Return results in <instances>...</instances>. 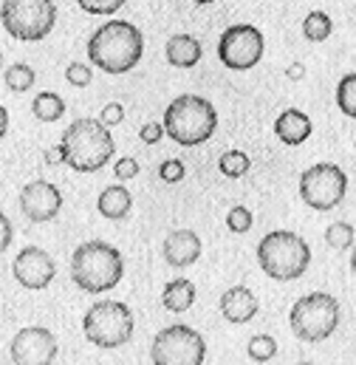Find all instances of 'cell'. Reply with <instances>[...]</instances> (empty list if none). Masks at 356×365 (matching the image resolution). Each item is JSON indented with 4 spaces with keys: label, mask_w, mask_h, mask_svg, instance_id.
I'll use <instances>...</instances> for the list:
<instances>
[{
    "label": "cell",
    "mask_w": 356,
    "mask_h": 365,
    "mask_svg": "<svg viewBox=\"0 0 356 365\" xmlns=\"http://www.w3.org/2000/svg\"><path fill=\"white\" fill-rule=\"evenodd\" d=\"M145 54L142 31L127 20H110L99 26L88 40V60L108 74H125L139 66Z\"/></svg>",
    "instance_id": "cell-1"
},
{
    "label": "cell",
    "mask_w": 356,
    "mask_h": 365,
    "mask_svg": "<svg viewBox=\"0 0 356 365\" xmlns=\"http://www.w3.org/2000/svg\"><path fill=\"white\" fill-rule=\"evenodd\" d=\"M63 150H66V165L77 173H96L102 170L116 145H113V136L110 130L99 122V119H74L66 133H63Z\"/></svg>",
    "instance_id": "cell-2"
},
{
    "label": "cell",
    "mask_w": 356,
    "mask_h": 365,
    "mask_svg": "<svg viewBox=\"0 0 356 365\" xmlns=\"http://www.w3.org/2000/svg\"><path fill=\"white\" fill-rule=\"evenodd\" d=\"M122 274L125 261L119 250L105 241H85L71 255V280L88 294L110 292L122 280Z\"/></svg>",
    "instance_id": "cell-3"
},
{
    "label": "cell",
    "mask_w": 356,
    "mask_h": 365,
    "mask_svg": "<svg viewBox=\"0 0 356 365\" xmlns=\"http://www.w3.org/2000/svg\"><path fill=\"white\" fill-rule=\"evenodd\" d=\"M162 125H164V133L170 139H176L178 145L195 148V145H204L215 133L218 113L209 99H204L198 93H181L167 105Z\"/></svg>",
    "instance_id": "cell-4"
},
{
    "label": "cell",
    "mask_w": 356,
    "mask_h": 365,
    "mask_svg": "<svg viewBox=\"0 0 356 365\" xmlns=\"http://www.w3.org/2000/svg\"><path fill=\"white\" fill-rule=\"evenodd\" d=\"M258 264L274 280H297L311 264V250L303 235L291 230H274L258 244Z\"/></svg>",
    "instance_id": "cell-5"
},
{
    "label": "cell",
    "mask_w": 356,
    "mask_h": 365,
    "mask_svg": "<svg viewBox=\"0 0 356 365\" xmlns=\"http://www.w3.org/2000/svg\"><path fill=\"white\" fill-rule=\"evenodd\" d=\"M291 331L303 343H323L340 326V303L328 292H311L291 306Z\"/></svg>",
    "instance_id": "cell-6"
},
{
    "label": "cell",
    "mask_w": 356,
    "mask_h": 365,
    "mask_svg": "<svg viewBox=\"0 0 356 365\" xmlns=\"http://www.w3.org/2000/svg\"><path fill=\"white\" fill-rule=\"evenodd\" d=\"M133 312L122 300H96L83 317L88 343L99 349H119L133 337Z\"/></svg>",
    "instance_id": "cell-7"
},
{
    "label": "cell",
    "mask_w": 356,
    "mask_h": 365,
    "mask_svg": "<svg viewBox=\"0 0 356 365\" xmlns=\"http://www.w3.org/2000/svg\"><path fill=\"white\" fill-rule=\"evenodd\" d=\"M0 23L14 40L37 43L54 29L57 6L54 0H3Z\"/></svg>",
    "instance_id": "cell-8"
},
{
    "label": "cell",
    "mask_w": 356,
    "mask_h": 365,
    "mask_svg": "<svg viewBox=\"0 0 356 365\" xmlns=\"http://www.w3.org/2000/svg\"><path fill=\"white\" fill-rule=\"evenodd\" d=\"M204 357H206L204 337L184 323L162 329L150 346L153 365H204Z\"/></svg>",
    "instance_id": "cell-9"
},
{
    "label": "cell",
    "mask_w": 356,
    "mask_h": 365,
    "mask_svg": "<svg viewBox=\"0 0 356 365\" xmlns=\"http://www.w3.org/2000/svg\"><path fill=\"white\" fill-rule=\"evenodd\" d=\"M345 192H348V176L334 162H320L300 176V198L311 210L328 212L342 204Z\"/></svg>",
    "instance_id": "cell-10"
},
{
    "label": "cell",
    "mask_w": 356,
    "mask_h": 365,
    "mask_svg": "<svg viewBox=\"0 0 356 365\" xmlns=\"http://www.w3.org/2000/svg\"><path fill=\"white\" fill-rule=\"evenodd\" d=\"M218 57L229 71H249L263 60V34L249 23L229 26L218 40Z\"/></svg>",
    "instance_id": "cell-11"
},
{
    "label": "cell",
    "mask_w": 356,
    "mask_h": 365,
    "mask_svg": "<svg viewBox=\"0 0 356 365\" xmlns=\"http://www.w3.org/2000/svg\"><path fill=\"white\" fill-rule=\"evenodd\" d=\"M57 337L43 326H26L11 340V363L14 365H51L57 360Z\"/></svg>",
    "instance_id": "cell-12"
},
{
    "label": "cell",
    "mask_w": 356,
    "mask_h": 365,
    "mask_svg": "<svg viewBox=\"0 0 356 365\" xmlns=\"http://www.w3.org/2000/svg\"><path fill=\"white\" fill-rule=\"evenodd\" d=\"M20 210L28 221L34 224H46L51 218L60 215L63 210V192L51 182H28L20 190Z\"/></svg>",
    "instance_id": "cell-13"
},
{
    "label": "cell",
    "mask_w": 356,
    "mask_h": 365,
    "mask_svg": "<svg viewBox=\"0 0 356 365\" xmlns=\"http://www.w3.org/2000/svg\"><path fill=\"white\" fill-rule=\"evenodd\" d=\"M14 277H17V283L23 286V289H46L51 280H54V274H57V267H54V258L46 252V250H40V247H26V250H20V255L14 258Z\"/></svg>",
    "instance_id": "cell-14"
},
{
    "label": "cell",
    "mask_w": 356,
    "mask_h": 365,
    "mask_svg": "<svg viewBox=\"0 0 356 365\" xmlns=\"http://www.w3.org/2000/svg\"><path fill=\"white\" fill-rule=\"evenodd\" d=\"M162 255L176 269L192 267L201 258V238H198V232H192V230H173L164 238V244H162Z\"/></svg>",
    "instance_id": "cell-15"
},
{
    "label": "cell",
    "mask_w": 356,
    "mask_h": 365,
    "mask_svg": "<svg viewBox=\"0 0 356 365\" xmlns=\"http://www.w3.org/2000/svg\"><path fill=\"white\" fill-rule=\"evenodd\" d=\"M221 312L229 323H249L258 314V297L246 286H232L221 297Z\"/></svg>",
    "instance_id": "cell-16"
},
{
    "label": "cell",
    "mask_w": 356,
    "mask_h": 365,
    "mask_svg": "<svg viewBox=\"0 0 356 365\" xmlns=\"http://www.w3.org/2000/svg\"><path fill=\"white\" fill-rule=\"evenodd\" d=\"M311 130H314L311 119H308L303 110H297V108H288V110H283V113L274 119V133H277V139L286 142V145H303V142L311 136Z\"/></svg>",
    "instance_id": "cell-17"
},
{
    "label": "cell",
    "mask_w": 356,
    "mask_h": 365,
    "mask_svg": "<svg viewBox=\"0 0 356 365\" xmlns=\"http://www.w3.org/2000/svg\"><path fill=\"white\" fill-rule=\"evenodd\" d=\"M96 207H99V212H102L105 218H110V221H122V218H127V212H130V207H133V198H130L127 187H122V184H110V187H105V190L99 192Z\"/></svg>",
    "instance_id": "cell-18"
},
{
    "label": "cell",
    "mask_w": 356,
    "mask_h": 365,
    "mask_svg": "<svg viewBox=\"0 0 356 365\" xmlns=\"http://www.w3.org/2000/svg\"><path fill=\"white\" fill-rule=\"evenodd\" d=\"M204 48L192 34H176L167 40V63L176 68H192L198 66Z\"/></svg>",
    "instance_id": "cell-19"
},
{
    "label": "cell",
    "mask_w": 356,
    "mask_h": 365,
    "mask_svg": "<svg viewBox=\"0 0 356 365\" xmlns=\"http://www.w3.org/2000/svg\"><path fill=\"white\" fill-rule=\"evenodd\" d=\"M162 303H164V309L173 312V314L187 312V309L195 303V283L187 280V277L170 280V283L164 286V292H162Z\"/></svg>",
    "instance_id": "cell-20"
},
{
    "label": "cell",
    "mask_w": 356,
    "mask_h": 365,
    "mask_svg": "<svg viewBox=\"0 0 356 365\" xmlns=\"http://www.w3.org/2000/svg\"><path fill=\"white\" fill-rule=\"evenodd\" d=\"M31 113H34L40 122H57V119L66 113V102H63L60 93L43 91L34 96V102H31Z\"/></svg>",
    "instance_id": "cell-21"
},
{
    "label": "cell",
    "mask_w": 356,
    "mask_h": 365,
    "mask_svg": "<svg viewBox=\"0 0 356 365\" xmlns=\"http://www.w3.org/2000/svg\"><path fill=\"white\" fill-rule=\"evenodd\" d=\"M331 31H334V23H331V17H328L325 11H311V14H305V20H303V34H305L311 43L328 40Z\"/></svg>",
    "instance_id": "cell-22"
},
{
    "label": "cell",
    "mask_w": 356,
    "mask_h": 365,
    "mask_svg": "<svg viewBox=\"0 0 356 365\" xmlns=\"http://www.w3.org/2000/svg\"><path fill=\"white\" fill-rule=\"evenodd\" d=\"M337 108H340L345 116L356 119V71L345 74V77L340 80V86H337Z\"/></svg>",
    "instance_id": "cell-23"
},
{
    "label": "cell",
    "mask_w": 356,
    "mask_h": 365,
    "mask_svg": "<svg viewBox=\"0 0 356 365\" xmlns=\"http://www.w3.org/2000/svg\"><path fill=\"white\" fill-rule=\"evenodd\" d=\"M3 77H6V88L14 93L28 91V88L34 86V71H31V66H26V63H14Z\"/></svg>",
    "instance_id": "cell-24"
},
{
    "label": "cell",
    "mask_w": 356,
    "mask_h": 365,
    "mask_svg": "<svg viewBox=\"0 0 356 365\" xmlns=\"http://www.w3.org/2000/svg\"><path fill=\"white\" fill-rule=\"evenodd\" d=\"M249 156L244 153V150H226L221 159H218V168H221V173L224 176H229V179H241L246 170H249Z\"/></svg>",
    "instance_id": "cell-25"
},
{
    "label": "cell",
    "mask_w": 356,
    "mask_h": 365,
    "mask_svg": "<svg viewBox=\"0 0 356 365\" xmlns=\"http://www.w3.org/2000/svg\"><path fill=\"white\" fill-rule=\"evenodd\" d=\"M246 354H249V360H255V363H268V360L277 354V340L268 337V334H255V337L249 340V346H246Z\"/></svg>",
    "instance_id": "cell-26"
},
{
    "label": "cell",
    "mask_w": 356,
    "mask_h": 365,
    "mask_svg": "<svg viewBox=\"0 0 356 365\" xmlns=\"http://www.w3.org/2000/svg\"><path fill=\"white\" fill-rule=\"evenodd\" d=\"M325 241L331 250H351L354 247V227L348 221H337L325 230Z\"/></svg>",
    "instance_id": "cell-27"
},
{
    "label": "cell",
    "mask_w": 356,
    "mask_h": 365,
    "mask_svg": "<svg viewBox=\"0 0 356 365\" xmlns=\"http://www.w3.org/2000/svg\"><path fill=\"white\" fill-rule=\"evenodd\" d=\"M226 227H229L232 232H249V227H252V212H249L246 207H232V210L226 212Z\"/></svg>",
    "instance_id": "cell-28"
},
{
    "label": "cell",
    "mask_w": 356,
    "mask_h": 365,
    "mask_svg": "<svg viewBox=\"0 0 356 365\" xmlns=\"http://www.w3.org/2000/svg\"><path fill=\"white\" fill-rule=\"evenodd\" d=\"M66 80H68L74 88H85V86H90V80H93V71H90L85 63H71V66L66 68Z\"/></svg>",
    "instance_id": "cell-29"
},
{
    "label": "cell",
    "mask_w": 356,
    "mask_h": 365,
    "mask_svg": "<svg viewBox=\"0 0 356 365\" xmlns=\"http://www.w3.org/2000/svg\"><path fill=\"white\" fill-rule=\"evenodd\" d=\"M88 14H113L119 11L127 0H77Z\"/></svg>",
    "instance_id": "cell-30"
},
{
    "label": "cell",
    "mask_w": 356,
    "mask_h": 365,
    "mask_svg": "<svg viewBox=\"0 0 356 365\" xmlns=\"http://www.w3.org/2000/svg\"><path fill=\"white\" fill-rule=\"evenodd\" d=\"M159 179L167 184H176L184 179V165L178 162V159H167V162H162L159 165Z\"/></svg>",
    "instance_id": "cell-31"
},
{
    "label": "cell",
    "mask_w": 356,
    "mask_h": 365,
    "mask_svg": "<svg viewBox=\"0 0 356 365\" xmlns=\"http://www.w3.org/2000/svg\"><path fill=\"white\" fill-rule=\"evenodd\" d=\"M136 173H139V162H136V159H130V156H125V159H119V162L113 165V176H116L119 182L133 179Z\"/></svg>",
    "instance_id": "cell-32"
},
{
    "label": "cell",
    "mask_w": 356,
    "mask_h": 365,
    "mask_svg": "<svg viewBox=\"0 0 356 365\" xmlns=\"http://www.w3.org/2000/svg\"><path fill=\"white\" fill-rule=\"evenodd\" d=\"M122 119H125V108H122L119 102H110V105L102 108V119H99V122H102L105 128H113V125H119Z\"/></svg>",
    "instance_id": "cell-33"
},
{
    "label": "cell",
    "mask_w": 356,
    "mask_h": 365,
    "mask_svg": "<svg viewBox=\"0 0 356 365\" xmlns=\"http://www.w3.org/2000/svg\"><path fill=\"white\" fill-rule=\"evenodd\" d=\"M162 136H164V125H159V122H145L142 130H139V139L147 142V145L162 142Z\"/></svg>",
    "instance_id": "cell-34"
},
{
    "label": "cell",
    "mask_w": 356,
    "mask_h": 365,
    "mask_svg": "<svg viewBox=\"0 0 356 365\" xmlns=\"http://www.w3.org/2000/svg\"><path fill=\"white\" fill-rule=\"evenodd\" d=\"M11 238H14V230H11V221L6 218V212H0V255L9 250V244H11Z\"/></svg>",
    "instance_id": "cell-35"
},
{
    "label": "cell",
    "mask_w": 356,
    "mask_h": 365,
    "mask_svg": "<svg viewBox=\"0 0 356 365\" xmlns=\"http://www.w3.org/2000/svg\"><path fill=\"white\" fill-rule=\"evenodd\" d=\"M43 159H46V165H60V162H66V150H63V145H57V148H48Z\"/></svg>",
    "instance_id": "cell-36"
},
{
    "label": "cell",
    "mask_w": 356,
    "mask_h": 365,
    "mask_svg": "<svg viewBox=\"0 0 356 365\" xmlns=\"http://www.w3.org/2000/svg\"><path fill=\"white\" fill-rule=\"evenodd\" d=\"M286 74H288V80H303V74H305V68H303V63H291Z\"/></svg>",
    "instance_id": "cell-37"
},
{
    "label": "cell",
    "mask_w": 356,
    "mask_h": 365,
    "mask_svg": "<svg viewBox=\"0 0 356 365\" xmlns=\"http://www.w3.org/2000/svg\"><path fill=\"white\" fill-rule=\"evenodd\" d=\"M6 130H9V110L0 105V139L6 136Z\"/></svg>",
    "instance_id": "cell-38"
},
{
    "label": "cell",
    "mask_w": 356,
    "mask_h": 365,
    "mask_svg": "<svg viewBox=\"0 0 356 365\" xmlns=\"http://www.w3.org/2000/svg\"><path fill=\"white\" fill-rule=\"evenodd\" d=\"M351 269H354V274H356V247H354V255H351Z\"/></svg>",
    "instance_id": "cell-39"
},
{
    "label": "cell",
    "mask_w": 356,
    "mask_h": 365,
    "mask_svg": "<svg viewBox=\"0 0 356 365\" xmlns=\"http://www.w3.org/2000/svg\"><path fill=\"white\" fill-rule=\"evenodd\" d=\"M195 3H212V0H195Z\"/></svg>",
    "instance_id": "cell-40"
},
{
    "label": "cell",
    "mask_w": 356,
    "mask_h": 365,
    "mask_svg": "<svg viewBox=\"0 0 356 365\" xmlns=\"http://www.w3.org/2000/svg\"><path fill=\"white\" fill-rule=\"evenodd\" d=\"M0 68H3V54H0Z\"/></svg>",
    "instance_id": "cell-41"
},
{
    "label": "cell",
    "mask_w": 356,
    "mask_h": 365,
    "mask_svg": "<svg viewBox=\"0 0 356 365\" xmlns=\"http://www.w3.org/2000/svg\"><path fill=\"white\" fill-rule=\"evenodd\" d=\"M297 365H311V363H297Z\"/></svg>",
    "instance_id": "cell-42"
},
{
    "label": "cell",
    "mask_w": 356,
    "mask_h": 365,
    "mask_svg": "<svg viewBox=\"0 0 356 365\" xmlns=\"http://www.w3.org/2000/svg\"><path fill=\"white\" fill-rule=\"evenodd\" d=\"M354 145H356V142H354Z\"/></svg>",
    "instance_id": "cell-43"
}]
</instances>
